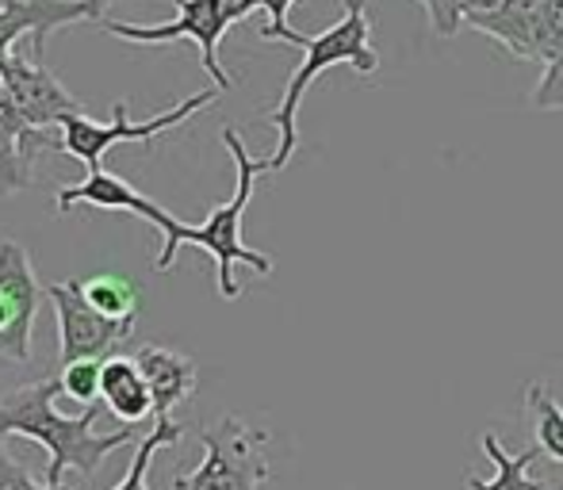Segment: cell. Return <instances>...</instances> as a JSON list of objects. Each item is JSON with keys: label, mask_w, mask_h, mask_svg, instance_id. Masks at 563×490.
Listing matches in <instances>:
<instances>
[{"label": "cell", "mask_w": 563, "mask_h": 490, "mask_svg": "<svg viewBox=\"0 0 563 490\" xmlns=\"http://www.w3.org/2000/svg\"><path fill=\"white\" fill-rule=\"evenodd\" d=\"M223 146H227L230 162H234V172H238L234 196H230L227 203H219L203 223H185V219H177V223L162 234V253H157L154 268L157 272H165V268H173V260H177V253L185 249V245H196V249H203V253L216 257L219 296L238 299L242 296V288H238V280H234L238 265H250L257 276H273V257L261 253V249H253V245H245V238H242L245 208H250V200H253L257 177L261 172H268V157H253L234 126H227L223 131Z\"/></svg>", "instance_id": "obj_2"}, {"label": "cell", "mask_w": 563, "mask_h": 490, "mask_svg": "<svg viewBox=\"0 0 563 490\" xmlns=\"http://www.w3.org/2000/svg\"><path fill=\"white\" fill-rule=\"evenodd\" d=\"M85 296L97 311L112 314V319H139V288L126 276L100 272L85 280Z\"/></svg>", "instance_id": "obj_19"}, {"label": "cell", "mask_w": 563, "mask_h": 490, "mask_svg": "<svg viewBox=\"0 0 563 490\" xmlns=\"http://www.w3.org/2000/svg\"><path fill=\"white\" fill-rule=\"evenodd\" d=\"M219 97H223V89L211 85V89L192 92V97L180 100L177 108H169V112H162V115H150V120H142V123L126 120V104H115V112L108 123L77 112V115H69V120H62V149H66L69 157H77V162H85L89 169H100L104 154L112 146H119V142H154L162 131L188 123L196 112H203V108L216 104Z\"/></svg>", "instance_id": "obj_6"}, {"label": "cell", "mask_w": 563, "mask_h": 490, "mask_svg": "<svg viewBox=\"0 0 563 490\" xmlns=\"http://www.w3.org/2000/svg\"><path fill=\"white\" fill-rule=\"evenodd\" d=\"M38 288L31 253L15 238H0V360L15 368L31 365V334H35Z\"/></svg>", "instance_id": "obj_8"}, {"label": "cell", "mask_w": 563, "mask_h": 490, "mask_svg": "<svg viewBox=\"0 0 563 490\" xmlns=\"http://www.w3.org/2000/svg\"><path fill=\"white\" fill-rule=\"evenodd\" d=\"M77 203H85V208H104V211H131L134 219H146V223L157 226L162 234L177 223V215H169V211H165L162 203L150 200V196H142L131 180L108 172L104 165H100V169H89V177H85L81 185L62 188L54 208H58V215H69Z\"/></svg>", "instance_id": "obj_10"}, {"label": "cell", "mask_w": 563, "mask_h": 490, "mask_svg": "<svg viewBox=\"0 0 563 490\" xmlns=\"http://www.w3.org/2000/svg\"><path fill=\"white\" fill-rule=\"evenodd\" d=\"M58 394H62L58 376L35 379V383H23L15 391H8L0 399V437L38 441L51 453V468H46V483L51 487H62L66 471H77L85 483H92L100 464L108 460V453L131 445L139 433H134V425L97 433L92 425H97L104 407L92 402L77 417H66L58 410Z\"/></svg>", "instance_id": "obj_1"}, {"label": "cell", "mask_w": 563, "mask_h": 490, "mask_svg": "<svg viewBox=\"0 0 563 490\" xmlns=\"http://www.w3.org/2000/svg\"><path fill=\"white\" fill-rule=\"evenodd\" d=\"M115 0H85V8H89V23H104L108 20V8H112Z\"/></svg>", "instance_id": "obj_25"}, {"label": "cell", "mask_w": 563, "mask_h": 490, "mask_svg": "<svg viewBox=\"0 0 563 490\" xmlns=\"http://www.w3.org/2000/svg\"><path fill=\"white\" fill-rule=\"evenodd\" d=\"M81 20H89L85 0H0V54L12 51L20 35H27L31 58L43 62L46 38Z\"/></svg>", "instance_id": "obj_11"}, {"label": "cell", "mask_w": 563, "mask_h": 490, "mask_svg": "<svg viewBox=\"0 0 563 490\" xmlns=\"http://www.w3.org/2000/svg\"><path fill=\"white\" fill-rule=\"evenodd\" d=\"M526 402H529V414H533L537 448H541V456H549L556 468H563V407L552 399V391L541 379L526 387Z\"/></svg>", "instance_id": "obj_17"}, {"label": "cell", "mask_w": 563, "mask_h": 490, "mask_svg": "<svg viewBox=\"0 0 563 490\" xmlns=\"http://www.w3.org/2000/svg\"><path fill=\"white\" fill-rule=\"evenodd\" d=\"M180 437H185V425H177L173 417H157V425L139 441V448H134V460H131V468H126V476L119 479L112 490H150V464H154V453L157 448L177 445Z\"/></svg>", "instance_id": "obj_18"}, {"label": "cell", "mask_w": 563, "mask_h": 490, "mask_svg": "<svg viewBox=\"0 0 563 490\" xmlns=\"http://www.w3.org/2000/svg\"><path fill=\"white\" fill-rule=\"evenodd\" d=\"M46 299L54 303L58 314V360L74 365V360H104L112 357L119 345L134 334V319H112V314L97 311L85 296V280H62L46 283Z\"/></svg>", "instance_id": "obj_7"}, {"label": "cell", "mask_w": 563, "mask_h": 490, "mask_svg": "<svg viewBox=\"0 0 563 490\" xmlns=\"http://www.w3.org/2000/svg\"><path fill=\"white\" fill-rule=\"evenodd\" d=\"M560 479H563V471H560Z\"/></svg>", "instance_id": "obj_28"}, {"label": "cell", "mask_w": 563, "mask_h": 490, "mask_svg": "<svg viewBox=\"0 0 563 490\" xmlns=\"http://www.w3.org/2000/svg\"><path fill=\"white\" fill-rule=\"evenodd\" d=\"M430 20V31L441 38H452L460 27H464V0H418Z\"/></svg>", "instance_id": "obj_22"}, {"label": "cell", "mask_w": 563, "mask_h": 490, "mask_svg": "<svg viewBox=\"0 0 563 490\" xmlns=\"http://www.w3.org/2000/svg\"><path fill=\"white\" fill-rule=\"evenodd\" d=\"M100 399L112 410L123 425H139L154 414V394L142 376L134 357H104V383H100Z\"/></svg>", "instance_id": "obj_14"}, {"label": "cell", "mask_w": 563, "mask_h": 490, "mask_svg": "<svg viewBox=\"0 0 563 490\" xmlns=\"http://www.w3.org/2000/svg\"><path fill=\"white\" fill-rule=\"evenodd\" d=\"M69 490H77V487H69Z\"/></svg>", "instance_id": "obj_29"}, {"label": "cell", "mask_w": 563, "mask_h": 490, "mask_svg": "<svg viewBox=\"0 0 563 490\" xmlns=\"http://www.w3.org/2000/svg\"><path fill=\"white\" fill-rule=\"evenodd\" d=\"M177 20L173 23H157V27H139V23L126 20H104V31L123 43H139V46H165V43H196L200 51V66L208 69V77L216 81V89L230 92L234 77L223 69L219 62V43L227 38L230 23L242 20L238 12V0H177Z\"/></svg>", "instance_id": "obj_5"}, {"label": "cell", "mask_w": 563, "mask_h": 490, "mask_svg": "<svg viewBox=\"0 0 563 490\" xmlns=\"http://www.w3.org/2000/svg\"><path fill=\"white\" fill-rule=\"evenodd\" d=\"M533 108L537 112H563V54L556 62H549L533 89Z\"/></svg>", "instance_id": "obj_23"}, {"label": "cell", "mask_w": 563, "mask_h": 490, "mask_svg": "<svg viewBox=\"0 0 563 490\" xmlns=\"http://www.w3.org/2000/svg\"><path fill=\"white\" fill-rule=\"evenodd\" d=\"M541 490H563V479H560V483H544V479H541Z\"/></svg>", "instance_id": "obj_27"}, {"label": "cell", "mask_w": 563, "mask_h": 490, "mask_svg": "<svg viewBox=\"0 0 563 490\" xmlns=\"http://www.w3.org/2000/svg\"><path fill=\"white\" fill-rule=\"evenodd\" d=\"M0 490H69V487L35 483V479L27 476V468H23L20 460H12V453H8V445H4V437H0Z\"/></svg>", "instance_id": "obj_24"}, {"label": "cell", "mask_w": 563, "mask_h": 490, "mask_svg": "<svg viewBox=\"0 0 563 490\" xmlns=\"http://www.w3.org/2000/svg\"><path fill=\"white\" fill-rule=\"evenodd\" d=\"M544 12H549V0H503L490 12H467L464 23L479 31V35L495 38L510 58L537 62Z\"/></svg>", "instance_id": "obj_12"}, {"label": "cell", "mask_w": 563, "mask_h": 490, "mask_svg": "<svg viewBox=\"0 0 563 490\" xmlns=\"http://www.w3.org/2000/svg\"><path fill=\"white\" fill-rule=\"evenodd\" d=\"M46 146H54L46 131L23 126L15 115L0 112V196H15L31 185V165Z\"/></svg>", "instance_id": "obj_15"}, {"label": "cell", "mask_w": 563, "mask_h": 490, "mask_svg": "<svg viewBox=\"0 0 563 490\" xmlns=\"http://www.w3.org/2000/svg\"><path fill=\"white\" fill-rule=\"evenodd\" d=\"M479 448H483V456L490 460V468H495V476H490V479L467 476L464 479L467 490H541V479L529 476V471H533V464H537V456H541V448H537V445L521 448V453H510V448H506L495 433H483Z\"/></svg>", "instance_id": "obj_16"}, {"label": "cell", "mask_w": 563, "mask_h": 490, "mask_svg": "<svg viewBox=\"0 0 563 490\" xmlns=\"http://www.w3.org/2000/svg\"><path fill=\"white\" fill-rule=\"evenodd\" d=\"M296 4H299V0H238V12H242V20H245V15L261 8V12H268V23L261 27V38H265V43H291V46H299V43H303V35L288 27V12Z\"/></svg>", "instance_id": "obj_21"}, {"label": "cell", "mask_w": 563, "mask_h": 490, "mask_svg": "<svg viewBox=\"0 0 563 490\" xmlns=\"http://www.w3.org/2000/svg\"><path fill=\"white\" fill-rule=\"evenodd\" d=\"M503 0H464V15L467 12H490V8H498Z\"/></svg>", "instance_id": "obj_26"}, {"label": "cell", "mask_w": 563, "mask_h": 490, "mask_svg": "<svg viewBox=\"0 0 563 490\" xmlns=\"http://www.w3.org/2000/svg\"><path fill=\"white\" fill-rule=\"evenodd\" d=\"M134 360H139L150 394H154V417H169L173 407H180V402H188L196 394L200 371H196V360L185 357V353L169 349V345H139Z\"/></svg>", "instance_id": "obj_13"}, {"label": "cell", "mask_w": 563, "mask_h": 490, "mask_svg": "<svg viewBox=\"0 0 563 490\" xmlns=\"http://www.w3.org/2000/svg\"><path fill=\"white\" fill-rule=\"evenodd\" d=\"M303 62L296 66V74L288 77L280 92V104L268 108V123L280 131L273 157H268V172H280L291 162V154L299 149V131H296V115H299V100L303 92L319 81L327 69L334 66H353L361 77H372L379 69V54L372 51V20H368V4L364 0H349L345 15L338 23H330L319 35H303L299 43Z\"/></svg>", "instance_id": "obj_3"}, {"label": "cell", "mask_w": 563, "mask_h": 490, "mask_svg": "<svg viewBox=\"0 0 563 490\" xmlns=\"http://www.w3.org/2000/svg\"><path fill=\"white\" fill-rule=\"evenodd\" d=\"M0 77H4L8 112L23 126L51 131V126H62V120H69V115L85 112L74 92L35 58L23 62V58H15L12 51H4L0 54Z\"/></svg>", "instance_id": "obj_9"}, {"label": "cell", "mask_w": 563, "mask_h": 490, "mask_svg": "<svg viewBox=\"0 0 563 490\" xmlns=\"http://www.w3.org/2000/svg\"><path fill=\"white\" fill-rule=\"evenodd\" d=\"M62 394L81 407H92L100 399V383H104V360H74V365H62Z\"/></svg>", "instance_id": "obj_20"}, {"label": "cell", "mask_w": 563, "mask_h": 490, "mask_svg": "<svg viewBox=\"0 0 563 490\" xmlns=\"http://www.w3.org/2000/svg\"><path fill=\"white\" fill-rule=\"evenodd\" d=\"M203 460L196 471L173 479V490H261L268 483V430L245 425L242 417L223 414L203 425Z\"/></svg>", "instance_id": "obj_4"}]
</instances>
